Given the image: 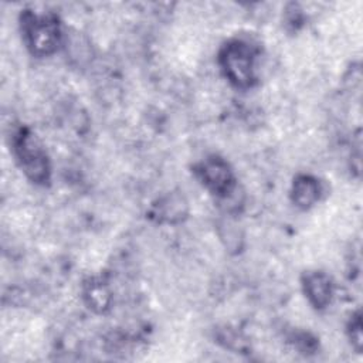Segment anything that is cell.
<instances>
[{"instance_id": "cell-1", "label": "cell", "mask_w": 363, "mask_h": 363, "mask_svg": "<svg viewBox=\"0 0 363 363\" xmlns=\"http://www.w3.org/2000/svg\"><path fill=\"white\" fill-rule=\"evenodd\" d=\"M21 31L27 48L33 55L47 57L61 44V28L57 18L48 13L26 11L21 14Z\"/></svg>"}, {"instance_id": "cell-2", "label": "cell", "mask_w": 363, "mask_h": 363, "mask_svg": "<svg viewBox=\"0 0 363 363\" xmlns=\"http://www.w3.org/2000/svg\"><path fill=\"white\" fill-rule=\"evenodd\" d=\"M218 64L224 77L237 88H248L255 81V51L244 40H231L223 45Z\"/></svg>"}, {"instance_id": "cell-3", "label": "cell", "mask_w": 363, "mask_h": 363, "mask_svg": "<svg viewBox=\"0 0 363 363\" xmlns=\"http://www.w3.org/2000/svg\"><path fill=\"white\" fill-rule=\"evenodd\" d=\"M13 150L26 176L38 184L50 180L48 156L40 140L27 128H20L13 135Z\"/></svg>"}, {"instance_id": "cell-4", "label": "cell", "mask_w": 363, "mask_h": 363, "mask_svg": "<svg viewBox=\"0 0 363 363\" xmlns=\"http://www.w3.org/2000/svg\"><path fill=\"white\" fill-rule=\"evenodd\" d=\"M200 182L214 196L228 199L235 190V177L230 164L218 157L210 156L204 159L196 170Z\"/></svg>"}, {"instance_id": "cell-5", "label": "cell", "mask_w": 363, "mask_h": 363, "mask_svg": "<svg viewBox=\"0 0 363 363\" xmlns=\"http://www.w3.org/2000/svg\"><path fill=\"white\" fill-rule=\"evenodd\" d=\"M302 286L305 296L313 308L322 309L329 305L333 295V285L325 272H306L302 278Z\"/></svg>"}, {"instance_id": "cell-6", "label": "cell", "mask_w": 363, "mask_h": 363, "mask_svg": "<svg viewBox=\"0 0 363 363\" xmlns=\"http://www.w3.org/2000/svg\"><path fill=\"white\" fill-rule=\"evenodd\" d=\"M319 194H320L319 182L313 176L299 174L294 179L291 197L298 207L301 208L312 207L318 201Z\"/></svg>"}, {"instance_id": "cell-7", "label": "cell", "mask_w": 363, "mask_h": 363, "mask_svg": "<svg viewBox=\"0 0 363 363\" xmlns=\"http://www.w3.org/2000/svg\"><path fill=\"white\" fill-rule=\"evenodd\" d=\"M187 213V203L180 194H170L157 204L156 214L167 221V223H177L180 221Z\"/></svg>"}, {"instance_id": "cell-8", "label": "cell", "mask_w": 363, "mask_h": 363, "mask_svg": "<svg viewBox=\"0 0 363 363\" xmlns=\"http://www.w3.org/2000/svg\"><path fill=\"white\" fill-rule=\"evenodd\" d=\"M84 296L89 308L96 312H104L111 302V294L108 288L104 285V282L99 281L89 282L84 291Z\"/></svg>"}, {"instance_id": "cell-9", "label": "cell", "mask_w": 363, "mask_h": 363, "mask_svg": "<svg viewBox=\"0 0 363 363\" xmlns=\"http://www.w3.org/2000/svg\"><path fill=\"white\" fill-rule=\"evenodd\" d=\"M349 336H350V342L354 346V349L357 352H360V349H362V319H360L359 313L350 322Z\"/></svg>"}]
</instances>
